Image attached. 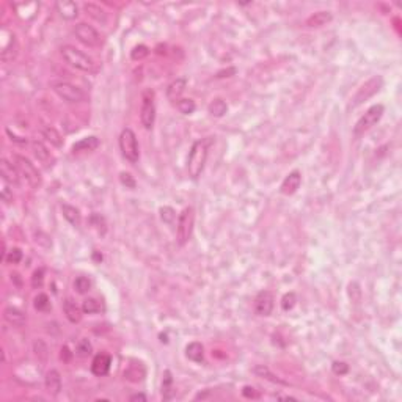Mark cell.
<instances>
[{
	"mask_svg": "<svg viewBox=\"0 0 402 402\" xmlns=\"http://www.w3.org/2000/svg\"><path fill=\"white\" fill-rule=\"evenodd\" d=\"M211 143H212V138L209 137V138H203V140L195 142L192 145L190 154H188V159H187V170L192 179H198L201 176L204 165H206Z\"/></svg>",
	"mask_w": 402,
	"mask_h": 402,
	"instance_id": "1",
	"label": "cell"
},
{
	"mask_svg": "<svg viewBox=\"0 0 402 402\" xmlns=\"http://www.w3.org/2000/svg\"><path fill=\"white\" fill-rule=\"evenodd\" d=\"M62 55L64 62L71 64L72 68H76L79 71L84 72H93L94 71V63L90 59L88 55H85L82 51H79L77 47L74 46H63L62 47Z\"/></svg>",
	"mask_w": 402,
	"mask_h": 402,
	"instance_id": "2",
	"label": "cell"
},
{
	"mask_svg": "<svg viewBox=\"0 0 402 402\" xmlns=\"http://www.w3.org/2000/svg\"><path fill=\"white\" fill-rule=\"evenodd\" d=\"M120 150L124 155V159L129 160L130 163H135L140 157V148H138L137 135L132 129H123V132L120 135Z\"/></svg>",
	"mask_w": 402,
	"mask_h": 402,
	"instance_id": "3",
	"label": "cell"
},
{
	"mask_svg": "<svg viewBox=\"0 0 402 402\" xmlns=\"http://www.w3.org/2000/svg\"><path fill=\"white\" fill-rule=\"evenodd\" d=\"M382 115H383V105L382 104H375V105H372V107H369L366 110V113L357 121V124L354 126V135L360 137V135H363L365 132H368L369 129L374 127L377 123L380 121Z\"/></svg>",
	"mask_w": 402,
	"mask_h": 402,
	"instance_id": "4",
	"label": "cell"
},
{
	"mask_svg": "<svg viewBox=\"0 0 402 402\" xmlns=\"http://www.w3.org/2000/svg\"><path fill=\"white\" fill-rule=\"evenodd\" d=\"M382 85H383V79L380 76H372L369 80H366L365 84L358 88L355 96L352 97V104H350L352 109H355V107H358V105H362L365 101L371 99L375 93H379Z\"/></svg>",
	"mask_w": 402,
	"mask_h": 402,
	"instance_id": "5",
	"label": "cell"
},
{
	"mask_svg": "<svg viewBox=\"0 0 402 402\" xmlns=\"http://www.w3.org/2000/svg\"><path fill=\"white\" fill-rule=\"evenodd\" d=\"M193 223H195V214L192 208H186L178 217V228H176V236H178V244L184 245L188 242L193 231Z\"/></svg>",
	"mask_w": 402,
	"mask_h": 402,
	"instance_id": "6",
	"label": "cell"
},
{
	"mask_svg": "<svg viewBox=\"0 0 402 402\" xmlns=\"http://www.w3.org/2000/svg\"><path fill=\"white\" fill-rule=\"evenodd\" d=\"M14 165L18 167L21 176L26 179V181L31 186V187H39L41 183H43V179H41V175L39 171L36 170V167L31 163L27 157H24V155H14Z\"/></svg>",
	"mask_w": 402,
	"mask_h": 402,
	"instance_id": "7",
	"label": "cell"
},
{
	"mask_svg": "<svg viewBox=\"0 0 402 402\" xmlns=\"http://www.w3.org/2000/svg\"><path fill=\"white\" fill-rule=\"evenodd\" d=\"M74 35L77 36V39L82 44H85L88 47H97L102 44V36L99 31L85 22L77 24L76 29H74Z\"/></svg>",
	"mask_w": 402,
	"mask_h": 402,
	"instance_id": "8",
	"label": "cell"
},
{
	"mask_svg": "<svg viewBox=\"0 0 402 402\" xmlns=\"http://www.w3.org/2000/svg\"><path fill=\"white\" fill-rule=\"evenodd\" d=\"M52 87H54V92L66 102L76 104V102L85 101V97H87V94L82 92L79 87L69 84V82H57V84H54Z\"/></svg>",
	"mask_w": 402,
	"mask_h": 402,
	"instance_id": "9",
	"label": "cell"
},
{
	"mask_svg": "<svg viewBox=\"0 0 402 402\" xmlns=\"http://www.w3.org/2000/svg\"><path fill=\"white\" fill-rule=\"evenodd\" d=\"M140 120L145 129H151L155 121V105H154V93L151 90H146L142 96V112Z\"/></svg>",
	"mask_w": 402,
	"mask_h": 402,
	"instance_id": "10",
	"label": "cell"
},
{
	"mask_svg": "<svg viewBox=\"0 0 402 402\" xmlns=\"http://www.w3.org/2000/svg\"><path fill=\"white\" fill-rule=\"evenodd\" d=\"M275 305L274 294L270 291H261L255 299V311L259 316H269Z\"/></svg>",
	"mask_w": 402,
	"mask_h": 402,
	"instance_id": "11",
	"label": "cell"
},
{
	"mask_svg": "<svg viewBox=\"0 0 402 402\" xmlns=\"http://www.w3.org/2000/svg\"><path fill=\"white\" fill-rule=\"evenodd\" d=\"M0 175H2L3 183H6V184H11V186L19 184L21 173H19L18 167L13 165L10 160H6V159L0 160Z\"/></svg>",
	"mask_w": 402,
	"mask_h": 402,
	"instance_id": "12",
	"label": "cell"
},
{
	"mask_svg": "<svg viewBox=\"0 0 402 402\" xmlns=\"http://www.w3.org/2000/svg\"><path fill=\"white\" fill-rule=\"evenodd\" d=\"M112 358L109 354H97L92 362V372L97 377H102L109 372Z\"/></svg>",
	"mask_w": 402,
	"mask_h": 402,
	"instance_id": "13",
	"label": "cell"
},
{
	"mask_svg": "<svg viewBox=\"0 0 402 402\" xmlns=\"http://www.w3.org/2000/svg\"><path fill=\"white\" fill-rule=\"evenodd\" d=\"M186 88H187V79H186V77H179V79L173 80V82H171V84L168 85V88H167V97H168V101H171V102H178L179 99H181V96L184 94Z\"/></svg>",
	"mask_w": 402,
	"mask_h": 402,
	"instance_id": "14",
	"label": "cell"
},
{
	"mask_svg": "<svg viewBox=\"0 0 402 402\" xmlns=\"http://www.w3.org/2000/svg\"><path fill=\"white\" fill-rule=\"evenodd\" d=\"M44 385H46V390L51 393L52 396H59L60 391H62V377H60V372L57 371V369H51V371L46 374Z\"/></svg>",
	"mask_w": 402,
	"mask_h": 402,
	"instance_id": "15",
	"label": "cell"
},
{
	"mask_svg": "<svg viewBox=\"0 0 402 402\" xmlns=\"http://www.w3.org/2000/svg\"><path fill=\"white\" fill-rule=\"evenodd\" d=\"M302 184V175L299 173V171H292V173H289L288 176L284 178V181L281 184V193L283 195H292L297 192V188L300 187Z\"/></svg>",
	"mask_w": 402,
	"mask_h": 402,
	"instance_id": "16",
	"label": "cell"
},
{
	"mask_svg": "<svg viewBox=\"0 0 402 402\" xmlns=\"http://www.w3.org/2000/svg\"><path fill=\"white\" fill-rule=\"evenodd\" d=\"M3 317L6 322H10L11 325H16V327H22L27 322V316L24 314L21 309L14 307H6L3 311Z\"/></svg>",
	"mask_w": 402,
	"mask_h": 402,
	"instance_id": "17",
	"label": "cell"
},
{
	"mask_svg": "<svg viewBox=\"0 0 402 402\" xmlns=\"http://www.w3.org/2000/svg\"><path fill=\"white\" fill-rule=\"evenodd\" d=\"M31 151H33L35 157L41 163H44V165H49V163L52 162V154H51V151L47 150L43 142H38V140L31 142Z\"/></svg>",
	"mask_w": 402,
	"mask_h": 402,
	"instance_id": "18",
	"label": "cell"
},
{
	"mask_svg": "<svg viewBox=\"0 0 402 402\" xmlns=\"http://www.w3.org/2000/svg\"><path fill=\"white\" fill-rule=\"evenodd\" d=\"M97 146H99V140H97V137L92 135V137L82 138V140L77 143H74L72 151L74 153H90V151H94Z\"/></svg>",
	"mask_w": 402,
	"mask_h": 402,
	"instance_id": "19",
	"label": "cell"
},
{
	"mask_svg": "<svg viewBox=\"0 0 402 402\" xmlns=\"http://www.w3.org/2000/svg\"><path fill=\"white\" fill-rule=\"evenodd\" d=\"M63 311H64V314H66L68 321L72 324L79 322L82 319V309L76 305V302H72L71 299H66L63 302Z\"/></svg>",
	"mask_w": 402,
	"mask_h": 402,
	"instance_id": "20",
	"label": "cell"
},
{
	"mask_svg": "<svg viewBox=\"0 0 402 402\" xmlns=\"http://www.w3.org/2000/svg\"><path fill=\"white\" fill-rule=\"evenodd\" d=\"M332 19H333V16L330 11H317L307 19V26L308 27H322V26H327L329 22H332Z\"/></svg>",
	"mask_w": 402,
	"mask_h": 402,
	"instance_id": "21",
	"label": "cell"
},
{
	"mask_svg": "<svg viewBox=\"0 0 402 402\" xmlns=\"http://www.w3.org/2000/svg\"><path fill=\"white\" fill-rule=\"evenodd\" d=\"M57 8H59V13L62 14V18L64 19H74L77 16V5L69 0H60L57 2Z\"/></svg>",
	"mask_w": 402,
	"mask_h": 402,
	"instance_id": "22",
	"label": "cell"
},
{
	"mask_svg": "<svg viewBox=\"0 0 402 402\" xmlns=\"http://www.w3.org/2000/svg\"><path fill=\"white\" fill-rule=\"evenodd\" d=\"M186 355L188 360H192L195 363H201L204 358V349L200 342H190L186 347Z\"/></svg>",
	"mask_w": 402,
	"mask_h": 402,
	"instance_id": "23",
	"label": "cell"
},
{
	"mask_svg": "<svg viewBox=\"0 0 402 402\" xmlns=\"http://www.w3.org/2000/svg\"><path fill=\"white\" fill-rule=\"evenodd\" d=\"M253 372H255L258 377H262V379H267V380L274 382V383L286 385V382H284L283 379H280L278 375H275V374H274L272 371H270V369H269L267 366H264V365H258V366H255V368H253Z\"/></svg>",
	"mask_w": 402,
	"mask_h": 402,
	"instance_id": "24",
	"label": "cell"
},
{
	"mask_svg": "<svg viewBox=\"0 0 402 402\" xmlns=\"http://www.w3.org/2000/svg\"><path fill=\"white\" fill-rule=\"evenodd\" d=\"M62 212H63L64 218H66L72 226H80L82 217L76 208L71 206V204H62Z\"/></svg>",
	"mask_w": 402,
	"mask_h": 402,
	"instance_id": "25",
	"label": "cell"
},
{
	"mask_svg": "<svg viewBox=\"0 0 402 402\" xmlns=\"http://www.w3.org/2000/svg\"><path fill=\"white\" fill-rule=\"evenodd\" d=\"M84 10H85V13L90 16V18H93L97 22H105V21H107V13H105L101 6H97L94 3H85L84 5Z\"/></svg>",
	"mask_w": 402,
	"mask_h": 402,
	"instance_id": "26",
	"label": "cell"
},
{
	"mask_svg": "<svg viewBox=\"0 0 402 402\" xmlns=\"http://www.w3.org/2000/svg\"><path fill=\"white\" fill-rule=\"evenodd\" d=\"M43 137L46 138V140L51 143V145H54L55 148H62L63 146V138H62V135H60V132L57 129H54V127H44L43 129Z\"/></svg>",
	"mask_w": 402,
	"mask_h": 402,
	"instance_id": "27",
	"label": "cell"
},
{
	"mask_svg": "<svg viewBox=\"0 0 402 402\" xmlns=\"http://www.w3.org/2000/svg\"><path fill=\"white\" fill-rule=\"evenodd\" d=\"M173 396H175L173 377H171L170 371H165V374H163V382H162V398L165 401H170Z\"/></svg>",
	"mask_w": 402,
	"mask_h": 402,
	"instance_id": "28",
	"label": "cell"
},
{
	"mask_svg": "<svg viewBox=\"0 0 402 402\" xmlns=\"http://www.w3.org/2000/svg\"><path fill=\"white\" fill-rule=\"evenodd\" d=\"M228 112V105L223 99H214L211 104H209V113L212 117H223V115Z\"/></svg>",
	"mask_w": 402,
	"mask_h": 402,
	"instance_id": "29",
	"label": "cell"
},
{
	"mask_svg": "<svg viewBox=\"0 0 402 402\" xmlns=\"http://www.w3.org/2000/svg\"><path fill=\"white\" fill-rule=\"evenodd\" d=\"M16 55H18V44H16V39L13 38L11 39V43L5 46L2 49V54H0V59H2V62H11L16 59Z\"/></svg>",
	"mask_w": 402,
	"mask_h": 402,
	"instance_id": "30",
	"label": "cell"
},
{
	"mask_svg": "<svg viewBox=\"0 0 402 402\" xmlns=\"http://www.w3.org/2000/svg\"><path fill=\"white\" fill-rule=\"evenodd\" d=\"M148 55H150V47L145 44H138L130 51V59H132L134 62H142Z\"/></svg>",
	"mask_w": 402,
	"mask_h": 402,
	"instance_id": "31",
	"label": "cell"
},
{
	"mask_svg": "<svg viewBox=\"0 0 402 402\" xmlns=\"http://www.w3.org/2000/svg\"><path fill=\"white\" fill-rule=\"evenodd\" d=\"M82 311L87 314H94L101 311V303L97 302L96 299H85L84 303H82Z\"/></svg>",
	"mask_w": 402,
	"mask_h": 402,
	"instance_id": "32",
	"label": "cell"
},
{
	"mask_svg": "<svg viewBox=\"0 0 402 402\" xmlns=\"http://www.w3.org/2000/svg\"><path fill=\"white\" fill-rule=\"evenodd\" d=\"M92 352H93V346L88 340L79 341L77 347H76V355H79L80 358H87L88 355H92Z\"/></svg>",
	"mask_w": 402,
	"mask_h": 402,
	"instance_id": "33",
	"label": "cell"
},
{
	"mask_svg": "<svg viewBox=\"0 0 402 402\" xmlns=\"http://www.w3.org/2000/svg\"><path fill=\"white\" fill-rule=\"evenodd\" d=\"M90 288H92V281H90L87 277H77L76 280H74V289L79 294H87Z\"/></svg>",
	"mask_w": 402,
	"mask_h": 402,
	"instance_id": "34",
	"label": "cell"
},
{
	"mask_svg": "<svg viewBox=\"0 0 402 402\" xmlns=\"http://www.w3.org/2000/svg\"><path fill=\"white\" fill-rule=\"evenodd\" d=\"M160 218L163 223H167V225H171L175 221L176 218V212L173 208H170V206H163L160 208Z\"/></svg>",
	"mask_w": 402,
	"mask_h": 402,
	"instance_id": "35",
	"label": "cell"
},
{
	"mask_svg": "<svg viewBox=\"0 0 402 402\" xmlns=\"http://www.w3.org/2000/svg\"><path fill=\"white\" fill-rule=\"evenodd\" d=\"M176 107H178V110L181 112V113H184V115H190V113H193V110H195V102H193L192 99H179V101L176 102Z\"/></svg>",
	"mask_w": 402,
	"mask_h": 402,
	"instance_id": "36",
	"label": "cell"
},
{
	"mask_svg": "<svg viewBox=\"0 0 402 402\" xmlns=\"http://www.w3.org/2000/svg\"><path fill=\"white\" fill-rule=\"evenodd\" d=\"M44 274H46V270L41 267L38 270H35L33 275H31V288L33 289H39V288H43V283H44Z\"/></svg>",
	"mask_w": 402,
	"mask_h": 402,
	"instance_id": "37",
	"label": "cell"
},
{
	"mask_svg": "<svg viewBox=\"0 0 402 402\" xmlns=\"http://www.w3.org/2000/svg\"><path fill=\"white\" fill-rule=\"evenodd\" d=\"M35 308L38 311H47L49 308H51V300H49V297L46 294H38L36 297H35Z\"/></svg>",
	"mask_w": 402,
	"mask_h": 402,
	"instance_id": "38",
	"label": "cell"
},
{
	"mask_svg": "<svg viewBox=\"0 0 402 402\" xmlns=\"http://www.w3.org/2000/svg\"><path fill=\"white\" fill-rule=\"evenodd\" d=\"M295 302H297V299H295V294L294 292L284 294L283 299H281V308L284 311H289V309H292L295 307Z\"/></svg>",
	"mask_w": 402,
	"mask_h": 402,
	"instance_id": "39",
	"label": "cell"
},
{
	"mask_svg": "<svg viewBox=\"0 0 402 402\" xmlns=\"http://www.w3.org/2000/svg\"><path fill=\"white\" fill-rule=\"evenodd\" d=\"M33 350H35V354H36V357L39 358V360H44L47 358V346H46V342L44 341H41V340H38V341H35V344H33Z\"/></svg>",
	"mask_w": 402,
	"mask_h": 402,
	"instance_id": "40",
	"label": "cell"
},
{
	"mask_svg": "<svg viewBox=\"0 0 402 402\" xmlns=\"http://www.w3.org/2000/svg\"><path fill=\"white\" fill-rule=\"evenodd\" d=\"M5 259H6L8 264H19L21 259H22L21 248H11L10 251H8V255H6Z\"/></svg>",
	"mask_w": 402,
	"mask_h": 402,
	"instance_id": "41",
	"label": "cell"
},
{
	"mask_svg": "<svg viewBox=\"0 0 402 402\" xmlns=\"http://www.w3.org/2000/svg\"><path fill=\"white\" fill-rule=\"evenodd\" d=\"M332 371L336 374V375H344L349 372V365L344 363V362H335L332 365Z\"/></svg>",
	"mask_w": 402,
	"mask_h": 402,
	"instance_id": "42",
	"label": "cell"
},
{
	"mask_svg": "<svg viewBox=\"0 0 402 402\" xmlns=\"http://www.w3.org/2000/svg\"><path fill=\"white\" fill-rule=\"evenodd\" d=\"M0 198H2V201H5L6 204L13 201V190L6 184H3L2 190H0Z\"/></svg>",
	"mask_w": 402,
	"mask_h": 402,
	"instance_id": "43",
	"label": "cell"
},
{
	"mask_svg": "<svg viewBox=\"0 0 402 402\" xmlns=\"http://www.w3.org/2000/svg\"><path fill=\"white\" fill-rule=\"evenodd\" d=\"M120 179H121V184L123 186H126L129 188H135V181H134V178L130 176L129 173H121Z\"/></svg>",
	"mask_w": 402,
	"mask_h": 402,
	"instance_id": "44",
	"label": "cell"
},
{
	"mask_svg": "<svg viewBox=\"0 0 402 402\" xmlns=\"http://www.w3.org/2000/svg\"><path fill=\"white\" fill-rule=\"evenodd\" d=\"M242 395L245 396V398H248V399H258L259 398V393L256 391V388H253V387H244V390H242Z\"/></svg>",
	"mask_w": 402,
	"mask_h": 402,
	"instance_id": "45",
	"label": "cell"
},
{
	"mask_svg": "<svg viewBox=\"0 0 402 402\" xmlns=\"http://www.w3.org/2000/svg\"><path fill=\"white\" fill-rule=\"evenodd\" d=\"M60 358L63 360L64 363H69V362H71V358H72V352H71L66 346H63V347H62V352H60Z\"/></svg>",
	"mask_w": 402,
	"mask_h": 402,
	"instance_id": "46",
	"label": "cell"
},
{
	"mask_svg": "<svg viewBox=\"0 0 402 402\" xmlns=\"http://www.w3.org/2000/svg\"><path fill=\"white\" fill-rule=\"evenodd\" d=\"M229 74H236V68H229L226 71H220L217 72V77L221 79V77H229Z\"/></svg>",
	"mask_w": 402,
	"mask_h": 402,
	"instance_id": "47",
	"label": "cell"
},
{
	"mask_svg": "<svg viewBox=\"0 0 402 402\" xmlns=\"http://www.w3.org/2000/svg\"><path fill=\"white\" fill-rule=\"evenodd\" d=\"M130 401H142V402H145L146 401V396L145 395H142V393H138V395H132L130 396Z\"/></svg>",
	"mask_w": 402,
	"mask_h": 402,
	"instance_id": "48",
	"label": "cell"
}]
</instances>
